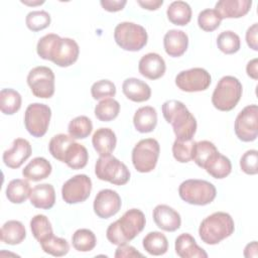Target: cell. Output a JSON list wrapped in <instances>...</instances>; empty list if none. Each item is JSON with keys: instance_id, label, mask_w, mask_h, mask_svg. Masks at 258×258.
I'll return each instance as SVG.
<instances>
[{"instance_id": "6da1fadb", "label": "cell", "mask_w": 258, "mask_h": 258, "mask_svg": "<svg viewBox=\"0 0 258 258\" xmlns=\"http://www.w3.org/2000/svg\"><path fill=\"white\" fill-rule=\"evenodd\" d=\"M36 51L42 59L50 60L58 67L67 68L77 61L80 47L75 39L60 37L55 33H48L39 38Z\"/></svg>"}, {"instance_id": "7a4b0ae2", "label": "cell", "mask_w": 258, "mask_h": 258, "mask_svg": "<svg viewBox=\"0 0 258 258\" xmlns=\"http://www.w3.org/2000/svg\"><path fill=\"white\" fill-rule=\"evenodd\" d=\"M145 216L138 209L126 211L123 216L111 223L106 231V236L109 242L114 245L127 244L133 240L145 227Z\"/></svg>"}, {"instance_id": "3957f363", "label": "cell", "mask_w": 258, "mask_h": 258, "mask_svg": "<svg viewBox=\"0 0 258 258\" xmlns=\"http://www.w3.org/2000/svg\"><path fill=\"white\" fill-rule=\"evenodd\" d=\"M161 110L165 121L171 124L176 139H192L197 131V120L182 102L168 100L163 103Z\"/></svg>"}, {"instance_id": "277c9868", "label": "cell", "mask_w": 258, "mask_h": 258, "mask_svg": "<svg viewBox=\"0 0 258 258\" xmlns=\"http://www.w3.org/2000/svg\"><path fill=\"white\" fill-rule=\"evenodd\" d=\"M235 230L233 218L225 212H216L205 218L199 228L202 241L208 245L219 244L230 237Z\"/></svg>"}, {"instance_id": "5b68a950", "label": "cell", "mask_w": 258, "mask_h": 258, "mask_svg": "<svg viewBox=\"0 0 258 258\" xmlns=\"http://www.w3.org/2000/svg\"><path fill=\"white\" fill-rule=\"evenodd\" d=\"M242 92V84L237 78L225 76L218 82L213 92L212 104L220 111H231L240 101Z\"/></svg>"}, {"instance_id": "8992f818", "label": "cell", "mask_w": 258, "mask_h": 258, "mask_svg": "<svg viewBox=\"0 0 258 258\" xmlns=\"http://www.w3.org/2000/svg\"><path fill=\"white\" fill-rule=\"evenodd\" d=\"M178 195L187 204L206 206L215 200L217 189L210 181L204 179H186L180 183Z\"/></svg>"}, {"instance_id": "52a82bcc", "label": "cell", "mask_w": 258, "mask_h": 258, "mask_svg": "<svg viewBox=\"0 0 258 258\" xmlns=\"http://www.w3.org/2000/svg\"><path fill=\"white\" fill-rule=\"evenodd\" d=\"M114 39L122 49L138 51L146 45L148 35L143 26L134 22L124 21L115 27Z\"/></svg>"}, {"instance_id": "ba28073f", "label": "cell", "mask_w": 258, "mask_h": 258, "mask_svg": "<svg viewBox=\"0 0 258 258\" xmlns=\"http://www.w3.org/2000/svg\"><path fill=\"white\" fill-rule=\"evenodd\" d=\"M95 174L99 179L115 185L126 184L130 179V171L126 164L111 154L97 159Z\"/></svg>"}, {"instance_id": "9c48e42d", "label": "cell", "mask_w": 258, "mask_h": 258, "mask_svg": "<svg viewBox=\"0 0 258 258\" xmlns=\"http://www.w3.org/2000/svg\"><path fill=\"white\" fill-rule=\"evenodd\" d=\"M160 146L156 139L145 138L136 143L132 150V163L139 172L152 171L157 163Z\"/></svg>"}, {"instance_id": "30bf717a", "label": "cell", "mask_w": 258, "mask_h": 258, "mask_svg": "<svg viewBox=\"0 0 258 258\" xmlns=\"http://www.w3.org/2000/svg\"><path fill=\"white\" fill-rule=\"evenodd\" d=\"M51 117L50 108L41 103L28 105L24 113V125L26 130L33 137H42L48 128Z\"/></svg>"}, {"instance_id": "8fae6325", "label": "cell", "mask_w": 258, "mask_h": 258, "mask_svg": "<svg viewBox=\"0 0 258 258\" xmlns=\"http://www.w3.org/2000/svg\"><path fill=\"white\" fill-rule=\"evenodd\" d=\"M27 84L32 94L41 99H48L54 94V74L51 69L35 67L27 75Z\"/></svg>"}, {"instance_id": "7c38bea8", "label": "cell", "mask_w": 258, "mask_h": 258, "mask_svg": "<svg viewBox=\"0 0 258 258\" xmlns=\"http://www.w3.org/2000/svg\"><path fill=\"white\" fill-rule=\"evenodd\" d=\"M236 136L244 142L254 141L258 136V107L248 105L237 115L234 124Z\"/></svg>"}, {"instance_id": "4fadbf2b", "label": "cell", "mask_w": 258, "mask_h": 258, "mask_svg": "<svg viewBox=\"0 0 258 258\" xmlns=\"http://www.w3.org/2000/svg\"><path fill=\"white\" fill-rule=\"evenodd\" d=\"M212 83L210 73L203 68L181 71L175 77V85L183 92H201L207 90Z\"/></svg>"}, {"instance_id": "5bb4252c", "label": "cell", "mask_w": 258, "mask_h": 258, "mask_svg": "<svg viewBox=\"0 0 258 258\" xmlns=\"http://www.w3.org/2000/svg\"><path fill=\"white\" fill-rule=\"evenodd\" d=\"M91 190V178L87 174H77L63 183L61 197L67 204H79L85 202L90 197Z\"/></svg>"}, {"instance_id": "9a60e30c", "label": "cell", "mask_w": 258, "mask_h": 258, "mask_svg": "<svg viewBox=\"0 0 258 258\" xmlns=\"http://www.w3.org/2000/svg\"><path fill=\"white\" fill-rule=\"evenodd\" d=\"M122 206V201L117 191L105 188L101 189L95 197L93 208L95 214L101 219H109L116 215Z\"/></svg>"}, {"instance_id": "2e32d148", "label": "cell", "mask_w": 258, "mask_h": 258, "mask_svg": "<svg viewBox=\"0 0 258 258\" xmlns=\"http://www.w3.org/2000/svg\"><path fill=\"white\" fill-rule=\"evenodd\" d=\"M31 153L32 148L29 141L24 138H16L13 140L11 148L3 152L2 158L6 166L15 169L20 167Z\"/></svg>"}, {"instance_id": "e0dca14e", "label": "cell", "mask_w": 258, "mask_h": 258, "mask_svg": "<svg viewBox=\"0 0 258 258\" xmlns=\"http://www.w3.org/2000/svg\"><path fill=\"white\" fill-rule=\"evenodd\" d=\"M153 221L156 226L166 232H174L180 228V215L167 205H158L152 213Z\"/></svg>"}, {"instance_id": "ac0fdd59", "label": "cell", "mask_w": 258, "mask_h": 258, "mask_svg": "<svg viewBox=\"0 0 258 258\" xmlns=\"http://www.w3.org/2000/svg\"><path fill=\"white\" fill-rule=\"evenodd\" d=\"M165 70L166 66L163 57L155 52L144 54L138 63L140 75L149 80H157L161 78L164 75Z\"/></svg>"}, {"instance_id": "d6986e66", "label": "cell", "mask_w": 258, "mask_h": 258, "mask_svg": "<svg viewBox=\"0 0 258 258\" xmlns=\"http://www.w3.org/2000/svg\"><path fill=\"white\" fill-rule=\"evenodd\" d=\"M163 46L165 52L169 56H181L187 49L188 36L182 30L170 29L163 37Z\"/></svg>"}, {"instance_id": "ffe728a7", "label": "cell", "mask_w": 258, "mask_h": 258, "mask_svg": "<svg viewBox=\"0 0 258 258\" xmlns=\"http://www.w3.org/2000/svg\"><path fill=\"white\" fill-rule=\"evenodd\" d=\"M251 0H220L215 5V10L221 18H240L246 15L251 8Z\"/></svg>"}, {"instance_id": "44dd1931", "label": "cell", "mask_w": 258, "mask_h": 258, "mask_svg": "<svg viewBox=\"0 0 258 258\" xmlns=\"http://www.w3.org/2000/svg\"><path fill=\"white\" fill-rule=\"evenodd\" d=\"M175 253L180 258H207V252L201 248L188 233H182L175 239Z\"/></svg>"}, {"instance_id": "7402d4cb", "label": "cell", "mask_w": 258, "mask_h": 258, "mask_svg": "<svg viewBox=\"0 0 258 258\" xmlns=\"http://www.w3.org/2000/svg\"><path fill=\"white\" fill-rule=\"evenodd\" d=\"M92 143L100 156L110 155L116 147V134L110 128H99L93 134Z\"/></svg>"}, {"instance_id": "603a6c76", "label": "cell", "mask_w": 258, "mask_h": 258, "mask_svg": "<svg viewBox=\"0 0 258 258\" xmlns=\"http://www.w3.org/2000/svg\"><path fill=\"white\" fill-rule=\"evenodd\" d=\"M123 94L133 102H145L151 96L150 87L143 81L136 78H128L122 84Z\"/></svg>"}, {"instance_id": "cb8c5ba5", "label": "cell", "mask_w": 258, "mask_h": 258, "mask_svg": "<svg viewBox=\"0 0 258 258\" xmlns=\"http://www.w3.org/2000/svg\"><path fill=\"white\" fill-rule=\"evenodd\" d=\"M29 200L33 207L37 209L49 210L55 203L54 187L49 183L37 184L31 189Z\"/></svg>"}, {"instance_id": "d4e9b609", "label": "cell", "mask_w": 258, "mask_h": 258, "mask_svg": "<svg viewBox=\"0 0 258 258\" xmlns=\"http://www.w3.org/2000/svg\"><path fill=\"white\" fill-rule=\"evenodd\" d=\"M135 129L140 133H148L155 129L157 124L156 110L151 106H144L135 112L133 116Z\"/></svg>"}, {"instance_id": "484cf974", "label": "cell", "mask_w": 258, "mask_h": 258, "mask_svg": "<svg viewBox=\"0 0 258 258\" xmlns=\"http://www.w3.org/2000/svg\"><path fill=\"white\" fill-rule=\"evenodd\" d=\"M51 164L44 157L33 158L22 170L23 176L32 181H39L48 177L51 173Z\"/></svg>"}, {"instance_id": "4316f807", "label": "cell", "mask_w": 258, "mask_h": 258, "mask_svg": "<svg viewBox=\"0 0 258 258\" xmlns=\"http://www.w3.org/2000/svg\"><path fill=\"white\" fill-rule=\"evenodd\" d=\"M26 237L24 225L16 220H10L3 224L0 231V239L8 245L20 244Z\"/></svg>"}, {"instance_id": "83f0119b", "label": "cell", "mask_w": 258, "mask_h": 258, "mask_svg": "<svg viewBox=\"0 0 258 258\" xmlns=\"http://www.w3.org/2000/svg\"><path fill=\"white\" fill-rule=\"evenodd\" d=\"M204 168L214 178L222 179L231 173L232 163L228 157L218 151L208 160Z\"/></svg>"}, {"instance_id": "f1b7e54d", "label": "cell", "mask_w": 258, "mask_h": 258, "mask_svg": "<svg viewBox=\"0 0 258 258\" xmlns=\"http://www.w3.org/2000/svg\"><path fill=\"white\" fill-rule=\"evenodd\" d=\"M89 153L87 148L75 141L67 149L63 162L72 169H81L87 165Z\"/></svg>"}, {"instance_id": "f546056e", "label": "cell", "mask_w": 258, "mask_h": 258, "mask_svg": "<svg viewBox=\"0 0 258 258\" xmlns=\"http://www.w3.org/2000/svg\"><path fill=\"white\" fill-rule=\"evenodd\" d=\"M5 194L12 204H22L30 197L31 187L26 179L16 178L9 181Z\"/></svg>"}, {"instance_id": "4dcf8cb0", "label": "cell", "mask_w": 258, "mask_h": 258, "mask_svg": "<svg viewBox=\"0 0 258 258\" xmlns=\"http://www.w3.org/2000/svg\"><path fill=\"white\" fill-rule=\"evenodd\" d=\"M168 20L175 25H186L191 19V8L184 1H173L166 10Z\"/></svg>"}, {"instance_id": "1f68e13d", "label": "cell", "mask_w": 258, "mask_h": 258, "mask_svg": "<svg viewBox=\"0 0 258 258\" xmlns=\"http://www.w3.org/2000/svg\"><path fill=\"white\" fill-rule=\"evenodd\" d=\"M144 250L153 256H160L167 252L168 241L161 232H149L142 241Z\"/></svg>"}, {"instance_id": "d6a6232c", "label": "cell", "mask_w": 258, "mask_h": 258, "mask_svg": "<svg viewBox=\"0 0 258 258\" xmlns=\"http://www.w3.org/2000/svg\"><path fill=\"white\" fill-rule=\"evenodd\" d=\"M94 112L97 119L102 122H109L119 115L120 104L113 98H106L96 105Z\"/></svg>"}, {"instance_id": "836d02e7", "label": "cell", "mask_w": 258, "mask_h": 258, "mask_svg": "<svg viewBox=\"0 0 258 258\" xmlns=\"http://www.w3.org/2000/svg\"><path fill=\"white\" fill-rule=\"evenodd\" d=\"M21 96L13 89H2L0 92V110L5 115H13L21 107Z\"/></svg>"}, {"instance_id": "e575fe53", "label": "cell", "mask_w": 258, "mask_h": 258, "mask_svg": "<svg viewBox=\"0 0 258 258\" xmlns=\"http://www.w3.org/2000/svg\"><path fill=\"white\" fill-rule=\"evenodd\" d=\"M30 229L33 237L39 244L53 235L51 224L48 218L44 215H35L30 221Z\"/></svg>"}, {"instance_id": "d590c367", "label": "cell", "mask_w": 258, "mask_h": 258, "mask_svg": "<svg viewBox=\"0 0 258 258\" xmlns=\"http://www.w3.org/2000/svg\"><path fill=\"white\" fill-rule=\"evenodd\" d=\"M72 243L74 248L79 252H90L96 244L97 239L95 234L89 229H79L72 237Z\"/></svg>"}, {"instance_id": "8d00e7d4", "label": "cell", "mask_w": 258, "mask_h": 258, "mask_svg": "<svg viewBox=\"0 0 258 258\" xmlns=\"http://www.w3.org/2000/svg\"><path fill=\"white\" fill-rule=\"evenodd\" d=\"M216 152H218V149L213 142L209 140H202L195 143L192 149V159L198 166L204 168L208 160Z\"/></svg>"}, {"instance_id": "74e56055", "label": "cell", "mask_w": 258, "mask_h": 258, "mask_svg": "<svg viewBox=\"0 0 258 258\" xmlns=\"http://www.w3.org/2000/svg\"><path fill=\"white\" fill-rule=\"evenodd\" d=\"M93 130V123L87 116H78L74 118L68 126L69 135L74 139H85Z\"/></svg>"}, {"instance_id": "f35d334b", "label": "cell", "mask_w": 258, "mask_h": 258, "mask_svg": "<svg viewBox=\"0 0 258 258\" xmlns=\"http://www.w3.org/2000/svg\"><path fill=\"white\" fill-rule=\"evenodd\" d=\"M74 142H75V139L70 135L56 134L50 139L48 143L49 153L52 155L53 158L63 162L67 149Z\"/></svg>"}, {"instance_id": "ab89813d", "label": "cell", "mask_w": 258, "mask_h": 258, "mask_svg": "<svg viewBox=\"0 0 258 258\" xmlns=\"http://www.w3.org/2000/svg\"><path fill=\"white\" fill-rule=\"evenodd\" d=\"M217 45L222 52L226 54H233L240 49V37L232 30H225L218 35Z\"/></svg>"}, {"instance_id": "60d3db41", "label": "cell", "mask_w": 258, "mask_h": 258, "mask_svg": "<svg viewBox=\"0 0 258 258\" xmlns=\"http://www.w3.org/2000/svg\"><path fill=\"white\" fill-rule=\"evenodd\" d=\"M40 246L45 253L55 257L64 256L70 251V245L68 241L63 238L55 237L54 235H52L47 240L41 242Z\"/></svg>"}, {"instance_id": "b9f144b4", "label": "cell", "mask_w": 258, "mask_h": 258, "mask_svg": "<svg viewBox=\"0 0 258 258\" xmlns=\"http://www.w3.org/2000/svg\"><path fill=\"white\" fill-rule=\"evenodd\" d=\"M196 141L194 139L189 140H179L175 139L172 145L173 157L181 163L188 162L192 159V149Z\"/></svg>"}, {"instance_id": "7bdbcfd3", "label": "cell", "mask_w": 258, "mask_h": 258, "mask_svg": "<svg viewBox=\"0 0 258 258\" xmlns=\"http://www.w3.org/2000/svg\"><path fill=\"white\" fill-rule=\"evenodd\" d=\"M222 18L215 9H204L199 13L198 24L205 31H214L221 24Z\"/></svg>"}, {"instance_id": "ee69618b", "label": "cell", "mask_w": 258, "mask_h": 258, "mask_svg": "<svg viewBox=\"0 0 258 258\" xmlns=\"http://www.w3.org/2000/svg\"><path fill=\"white\" fill-rule=\"evenodd\" d=\"M25 23L28 29L32 31H39L49 26L50 15L44 10L31 11L26 15Z\"/></svg>"}, {"instance_id": "f6af8a7d", "label": "cell", "mask_w": 258, "mask_h": 258, "mask_svg": "<svg viewBox=\"0 0 258 258\" xmlns=\"http://www.w3.org/2000/svg\"><path fill=\"white\" fill-rule=\"evenodd\" d=\"M91 94L95 100L114 97L116 94V87L110 80H100L92 85Z\"/></svg>"}, {"instance_id": "bcb514c9", "label": "cell", "mask_w": 258, "mask_h": 258, "mask_svg": "<svg viewBox=\"0 0 258 258\" xmlns=\"http://www.w3.org/2000/svg\"><path fill=\"white\" fill-rule=\"evenodd\" d=\"M240 167L246 174L254 175L258 172V151L256 149L247 150L240 159Z\"/></svg>"}, {"instance_id": "7dc6e473", "label": "cell", "mask_w": 258, "mask_h": 258, "mask_svg": "<svg viewBox=\"0 0 258 258\" xmlns=\"http://www.w3.org/2000/svg\"><path fill=\"white\" fill-rule=\"evenodd\" d=\"M114 256L116 258H129V257H143V255L138 252L133 246L127 245V244H123V245H119L116 249V252L114 254Z\"/></svg>"}, {"instance_id": "c3c4849f", "label": "cell", "mask_w": 258, "mask_h": 258, "mask_svg": "<svg viewBox=\"0 0 258 258\" xmlns=\"http://www.w3.org/2000/svg\"><path fill=\"white\" fill-rule=\"evenodd\" d=\"M257 33H258V24H252L246 31V42L250 48L253 50H258L257 44Z\"/></svg>"}, {"instance_id": "681fc988", "label": "cell", "mask_w": 258, "mask_h": 258, "mask_svg": "<svg viewBox=\"0 0 258 258\" xmlns=\"http://www.w3.org/2000/svg\"><path fill=\"white\" fill-rule=\"evenodd\" d=\"M126 3H127L126 0H101L100 1V4L102 5V7L109 12H117L122 10L126 5Z\"/></svg>"}, {"instance_id": "f907efd6", "label": "cell", "mask_w": 258, "mask_h": 258, "mask_svg": "<svg viewBox=\"0 0 258 258\" xmlns=\"http://www.w3.org/2000/svg\"><path fill=\"white\" fill-rule=\"evenodd\" d=\"M137 3L144 9L156 10L163 4V0H137Z\"/></svg>"}, {"instance_id": "816d5d0a", "label": "cell", "mask_w": 258, "mask_h": 258, "mask_svg": "<svg viewBox=\"0 0 258 258\" xmlns=\"http://www.w3.org/2000/svg\"><path fill=\"white\" fill-rule=\"evenodd\" d=\"M258 59L257 58H253L251 59L246 67V72L247 75L253 79V80H258Z\"/></svg>"}, {"instance_id": "f5cc1de1", "label": "cell", "mask_w": 258, "mask_h": 258, "mask_svg": "<svg viewBox=\"0 0 258 258\" xmlns=\"http://www.w3.org/2000/svg\"><path fill=\"white\" fill-rule=\"evenodd\" d=\"M244 256L246 258H251V257L256 258L258 256V253H257V241H253V242H251V243L246 245V247L244 249Z\"/></svg>"}, {"instance_id": "db71d44e", "label": "cell", "mask_w": 258, "mask_h": 258, "mask_svg": "<svg viewBox=\"0 0 258 258\" xmlns=\"http://www.w3.org/2000/svg\"><path fill=\"white\" fill-rule=\"evenodd\" d=\"M23 4H26V5H40V4H43L44 3V1L42 0V1H35V2H29V1H21Z\"/></svg>"}]
</instances>
